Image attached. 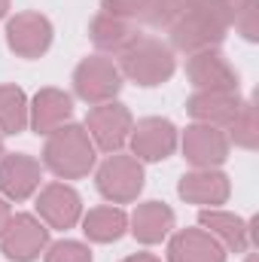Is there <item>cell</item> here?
Returning a JSON list of instances; mask_svg holds the SVG:
<instances>
[{"label":"cell","mask_w":259,"mask_h":262,"mask_svg":"<svg viewBox=\"0 0 259 262\" xmlns=\"http://www.w3.org/2000/svg\"><path fill=\"white\" fill-rule=\"evenodd\" d=\"M119 89H122V73L104 55L82 58L76 64V70H73V92H76V98H82L92 107L116 101Z\"/></svg>","instance_id":"4"},{"label":"cell","mask_w":259,"mask_h":262,"mask_svg":"<svg viewBox=\"0 0 259 262\" xmlns=\"http://www.w3.org/2000/svg\"><path fill=\"white\" fill-rule=\"evenodd\" d=\"M177 192L183 201L189 204H201V207H220L229 201V192H232V183L223 171L217 168H195L189 174L180 177L177 183Z\"/></svg>","instance_id":"14"},{"label":"cell","mask_w":259,"mask_h":262,"mask_svg":"<svg viewBox=\"0 0 259 262\" xmlns=\"http://www.w3.org/2000/svg\"><path fill=\"white\" fill-rule=\"evenodd\" d=\"M140 9H143V0H104L101 3V12H110L128 21H140Z\"/></svg>","instance_id":"26"},{"label":"cell","mask_w":259,"mask_h":262,"mask_svg":"<svg viewBox=\"0 0 259 262\" xmlns=\"http://www.w3.org/2000/svg\"><path fill=\"white\" fill-rule=\"evenodd\" d=\"M37 213L49 229H73L82 216V198L67 183H49L37 195Z\"/></svg>","instance_id":"13"},{"label":"cell","mask_w":259,"mask_h":262,"mask_svg":"<svg viewBox=\"0 0 259 262\" xmlns=\"http://www.w3.org/2000/svg\"><path fill=\"white\" fill-rule=\"evenodd\" d=\"M73 116V98L61 89H40L34 95V104L28 107V125L37 134H52Z\"/></svg>","instance_id":"16"},{"label":"cell","mask_w":259,"mask_h":262,"mask_svg":"<svg viewBox=\"0 0 259 262\" xmlns=\"http://www.w3.org/2000/svg\"><path fill=\"white\" fill-rule=\"evenodd\" d=\"M9 220H12V210H9V204H6V198H0V235L6 232V226H9Z\"/></svg>","instance_id":"28"},{"label":"cell","mask_w":259,"mask_h":262,"mask_svg":"<svg viewBox=\"0 0 259 262\" xmlns=\"http://www.w3.org/2000/svg\"><path fill=\"white\" fill-rule=\"evenodd\" d=\"M247 262H256V256H253V253H250V256H247Z\"/></svg>","instance_id":"31"},{"label":"cell","mask_w":259,"mask_h":262,"mask_svg":"<svg viewBox=\"0 0 259 262\" xmlns=\"http://www.w3.org/2000/svg\"><path fill=\"white\" fill-rule=\"evenodd\" d=\"M82 232L89 241L95 244H113L128 232V213L116 204H104V207H92L82 216Z\"/></svg>","instance_id":"21"},{"label":"cell","mask_w":259,"mask_h":262,"mask_svg":"<svg viewBox=\"0 0 259 262\" xmlns=\"http://www.w3.org/2000/svg\"><path fill=\"white\" fill-rule=\"evenodd\" d=\"M43 165L28 152H3L0 156V192L9 201H25L40 189Z\"/></svg>","instance_id":"11"},{"label":"cell","mask_w":259,"mask_h":262,"mask_svg":"<svg viewBox=\"0 0 259 262\" xmlns=\"http://www.w3.org/2000/svg\"><path fill=\"white\" fill-rule=\"evenodd\" d=\"M6 43L18 58H40L52 46V21L43 12H15L6 25Z\"/></svg>","instance_id":"8"},{"label":"cell","mask_w":259,"mask_h":262,"mask_svg":"<svg viewBox=\"0 0 259 262\" xmlns=\"http://www.w3.org/2000/svg\"><path fill=\"white\" fill-rule=\"evenodd\" d=\"M122 262H162V259H156L153 253H131V256H125Z\"/></svg>","instance_id":"29"},{"label":"cell","mask_w":259,"mask_h":262,"mask_svg":"<svg viewBox=\"0 0 259 262\" xmlns=\"http://www.w3.org/2000/svg\"><path fill=\"white\" fill-rule=\"evenodd\" d=\"M241 95L238 92H195L186 101V110L195 122L204 125H217V128H229V122L235 119V113L241 110Z\"/></svg>","instance_id":"17"},{"label":"cell","mask_w":259,"mask_h":262,"mask_svg":"<svg viewBox=\"0 0 259 262\" xmlns=\"http://www.w3.org/2000/svg\"><path fill=\"white\" fill-rule=\"evenodd\" d=\"M0 156H3V137H0Z\"/></svg>","instance_id":"32"},{"label":"cell","mask_w":259,"mask_h":262,"mask_svg":"<svg viewBox=\"0 0 259 262\" xmlns=\"http://www.w3.org/2000/svg\"><path fill=\"white\" fill-rule=\"evenodd\" d=\"M28 128V95L18 85H0V134H21Z\"/></svg>","instance_id":"22"},{"label":"cell","mask_w":259,"mask_h":262,"mask_svg":"<svg viewBox=\"0 0 259 262\" xmlns=\"http://www.w3.org/2000/svg\"><path fill=\"white\" fill-rule=\"evenodd\" d=\"M131 125H134V119H131L128 107H125V104H116V101H107V104H98V107L89 110L82 128L89 131L95 149L119 152V149L128 143Z\"/></svg>","instance_id":"6"},{"label":"cell","mask_w":259,"mask_h":262,"mask_svg":"<svg viewBox=\"0 0 259 262\" xmlns=\"http://www.w3.org/2000/svg\"><path fill=\"white\" fill-rule=\"evenodd\" d=\"M43 165L61 177V180H79L95 168V143L82 125L67 122L46 137L43 146Z\"/></svg>","instance_id":"2"},{"label":"cell","mask_w":259,"mask_h":262,"mask_svg":"<svg viewBox=\"0 0 259 262\" xmlns=\"http://www.w3.org/2000/svg\"><path fill=\"white\" fill-rule=\"evenodd\" d=\"M229 140H235L244 149H256L259 146V122H256V107L250 101L241 104V110L235 113V119L229 122Z\"/></svg>","instance_id":"23"},{"label":"cell","mask_w":259,"mask_h":262,"mask_svg":"<svg viewBox=\"0 0 259 262\" xmlns=\"http://www.w3.org/2000/svg\"><path fill=\"white\" fill-rule=\"evenodd\" d=\"M183 9H186V0H143L140 21L153 28H171Z\"/></svg>","instance_id":"24"},{"label":"cell","mask_w":259,"mask_h":262,"mask_svg":"<svg viewBox=\"0 0 259 262\" xmlns=\"http://www.w3.org/2000/svg\"><path fill=\"white\" fill-rule=\"evenodd\" d=\"M143 189V162L134 156L110 152L98 168V192L113 204H131Z\"/></svg>","instance_id":"5"},{"label":"cell","mask_w":259,"mask_h":262,"mask_svg":"<svg viewBox=\"0 0 259 262\" xmlns=\"http://www.w3.org/2000/svg\"><path fill=\"white\" fill-rule=\"evenodd\" d=\"M210 3H217L223 9V15L229 18V25H235V18H241L247 9L256 6V0H210Z\"/></svg>","instance_id":"27"},{"label":"cell","mask_w":259,"mask_h":262,"mask_svg":"<svg viewBox=\"0 0 259 262\" xmlns=\"http://www.w3.org/2000/svg\"><path fill=\"white\" fill-rule=\"evenodd\" d=\"M229 18L223 15V9L210 0H186V9L180 12V18L171 25V43L180 52H204V49H217L223 43V37L229 34Z\"/></svg>","instance_id":"1"},{"label":"cell","mask_w":259,"mask_h":262,"mask_svg":"<svg viewBox=\"0 0 259 262\" xmlns=\"http://www.w3.org/2000/svg\"><path fill=\"white\" fill-rule=\"evenodd\" d=\"M128 226H131V235L140 244H162L174 229V210L165 201L137 204L134 213L128 216Z\"/></svg>","instance_id":"19"},{"label":"cell","mask_w":259,"mask_h":262,"mask_svg":"<svg viewBox=\"0 0 259 262\" xmlns=\"http://www.w3.org/2000/svg\"><path fill=\"white\" fill-rule=\"evenodd\" d=\"M198 223L207 235H213L223 250H232V253H247L250 250V241H253V223H244L238 213H229V210H217V207H204L198 213Z\"/></svg>","instance_id":"15"},{"label":"cell","mask_w":259,"mask_h":262,"mask_svg":"<svg viewBox=\"0 0 259 262\" xmlns=\"http://www.w3.org/2000/svg\"><path fill=\"white\" fill-rule=\"evenodd\" d=\"M6 12H9V0H0V18H3Z\"/></svg>","instance_id":"30"},{"label":"cell","mask_w":259,"mask_h":262,"mask_svg":"<svg viewBox=\"0 0 259 262\" xmlns=\"http://www.w3.org/2000/svg\"><path fill=\"white\" fill-rule=\"evenodd\" d=\"M89 37H92V43L101 52L119 55V52L128 49L140 34H137L134 21H128V18H119V15H110V12H98L92 18V25H89Z\"/></svg>","instance_id":"20"},{"label":"cell","mask_w":259,"mask_h":262,"mask_svg":"<svg viewBox=\"0 0 259 262\" xmlns=\"http://www.w3.org/2000/svg\"><path fill=\"white\" fill-rule=\"evenodd\" d=\"M43 253L46 262H92V250L82 241H55Z\"/></svg>","instance_id":"25"},{"label":"cell","mask_w":259,"mask_h":262,"mask_svg":"<svg viewBox=\"0 0 259 262\" xmlns=\"http://www.w3.org/2000/svg\"><path fill=\"white\" fill-rule=\"evenodd\" d=\"M168 262H226V250L204 229H183L168 244Z\"/></svg>","instance_id":"18"},{"label":"cell","mask_w":259,"mask_h":262,"mask_svg":"<svg viewBox=\"0 0 259 262\" xmlns=\"http://www.w3.org/2000/svg\"><path fill=\"white\" fill-rule=\"evenodd\" d=\"M186 76L198 92H238V73L217 49L195 52L186 61Z\"/></svg>","instance_id":"12"},{"label":"cell","mask_w":259,"mask_h":262,"mask_svg":"<svg viewBox=\"0 0 259 262\" xmlns=\"http://www.w3.org/2000/svg\"><path fill=\"white\" fill-rule=\"evenodd\" d=\"M3 256L12 262H34L49 247V229L34 213H12L6 232L0 235Z\"/></svg>","instance_id":"7"},{"label":"cell","mask_w":259,"mask_h":262,"mask_svg":"<svg viewBox=\"0 0 259 262\" xmlns=\"http://www.w3.org/2000/svg\"><path fill=\"white\" fill-rule=\"evenodd\" d=\"M229 143L226 128L195 122L183 131V159L195 168H220L229 159Z\"/></svg>","instance_id":"10"},{"label":"cell","mask_w":259,"mask_h":262,"mask_svg":"<svg viewBox=\"0 0 259 262\" xmlns=\"http://www.w3.org/2000/svg\"><path fill=\"white\" fill-rule=\"evenodd\" d=\"M174 70H177V61L171 46H165L156 37H137L125 52H119V73L143 89L168 82Z\"/></svg>","instance_id":"3"},{"label":"cell","mask_w":259,"mask_h":262,"mask_svg":"<svg viewBox=\"0 0 259 262\" xmlns=\"http://www.w3.org/2000/svg\"><path fill=\"white\" fill-rule=\"evenodd\" d=\"M131 152L140 162H162L177 149V128L171 119L162 116H146L137 125H131L128 134Z\"/></svg>","instance_id":"9"}]
</instances>
